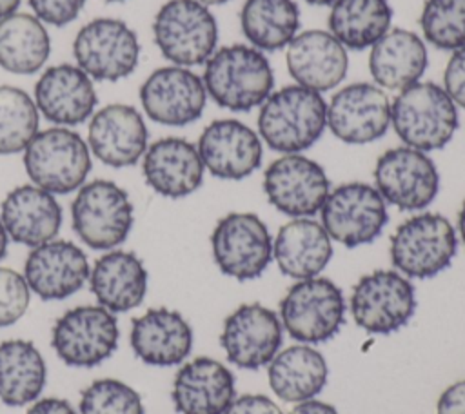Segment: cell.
<instances>
[{"mask_svg":"<svg viewBox=\"0 0 465 414\" xmlns=\"http://www.w3.org/2000/svg\"><path fill=\"white\" fill-rule=\"evenodd\" d=\"M391 125V98L381 87L356 82L338 89L327 104V127L352 145L380 140Z\"/></svg>","mask_w":465,"mask_h":414,"instance_id":"e0dca14e","label":"cell"},{"mask_svg":"<svg viewBox=\"0 0 465 414\" xmlns=\"http://www.w3.org/2000/svg\"><path fill=\"white\" fill-rule=\"evenodd\" d=\"M272 392L287 403H302L318 396L327 385L329 367L320 350L311 345H291L267 365Z\"/></svg>","mask_w":465,"mask_h":414,"instance_id":"4dcf8cb0","label":"cell"},{"mask_svg":"<svg viewBox=\"0 0 465 414\" xmlns=\"http://www.w3.org/2000/svg\"><path fill=\"white\" fill-rule=\"evenodd\" d=\"M207 98L222 109L247 113L260 107L274 91V73L269 58L249 44L220 47L203 64Z\"/></svg>","mask_w":465,"mask_h":414,"instance_id":"6da1fadb","label":"cell"},{"mask_svg":"<svg viewBox=\"0 0 465 414\" xmlns=\"http://www.w3.org/2000/svg\"><path fill=\"white\" fill-rule=\"evenodd\" d=\"M25 414H76V410L64 398H42L33 401Z\"/></svg>","mask_w":465,"mask_h":414,"instance_id":"ee69618b","label":"cell"},{"mask_svg":"<svg viewBox=\"0 0 465 414\" xmlns=\"http://www.w3.org/2000/svg\"><path fill=\"white\" fill-rule=\"evenodd\" d=\"M31 291L24 274L0 267V329L16 323L27 310Z\"/></svg>","mask_w":465,"mask_h":414,"instance_id":"f35d334b","label":"cell"},{"mask_svg":"<svg viewBox=\"0 0 465 414\" xmlns=\"http://www.w3.org/2000/svg\"><path fill=\"white\" fill-rule=\"evenodd\" d=\"M285 62L294 82L316 93L338 87L349 69L347 49L323 29L298 33L287 45Z\"/></svg>","mask_w":465,"mask_h":414,"instance_id":"cb8c5ba5","label":"cell"},{"mask_svg":"<svg viewBox=\"0 0 465 414\" xmlns=\"http://www.w3.org/2000/svg\"><path fill=\"white\" fill-rule=\"evenodd\" d=\"M147 280V269L134 252L111 249L94 261L87 281L98 305L118 314L143 301Z\"/></svg>","mask_w":465,"mask_h":414,"instance_id":"83f0119b","label":"cell"},{"mask_svg":"<svg viewBox=\"0 0 465 414\" xmlns=\"http://www.w3.org/2000/svg\"><path fill=\"white\" fill-rule=\"evenodd\" d=\"M443 89L456 105L465 109V47L452 51L443 71Z\"/></svg>","mask_w":465,"mask_h":414,"instance_id":"60d3db41","label":"cell"},{"mask_svg":"<svg viewBox=\"0 0 465 414\" xmlns=\"http://www.w3.org/2000/svg\"><path fill=\"white\" fill-rule=\"evenodd\" d=\"M80 414H145L140 394L114 378L94 380L82 390Z\"/></svg>","mask_w":465,"mask_h":414,"instance_id":"74e56055","label":"cell"},{"mask_svg":"<svg viewBox=\"0 0 465 414\" xmlns=\"http://www.w3.org/2000/svg\"><path fill=\"white\" fill-rule=\"evenodd\" d=\"M272 258L289 278H314L332 258V240L320 222L292 218L272 240Z\"/></svg>","mask_w":465,"mask_h":414,"instance_id":"f546056e","label":"cell"},{"mask_svg":"<svg viewBox=\"0 0 465 414\" xmlns=\"http://www.w3.org/2000/svg\"><path fill=\"white\" fill-rule=\"evenodd\" d=\"M320 216L331 240L347 249L374 242L389 222L387 202L376 187L363 182H349L332 189Z\"/></svg>","mask_w":465,"mask_h":414,"instance_id":"7c38bea8","label":"cell"},{"mask_svg":"<svg viewBox=\"0 0 465 414\" xmlns=\"http://www.w3.org/2000/svg\"><path fill=\"white\" fill-rule=\"evenodd\" d=\"M116 316L102 305H80L65 310L51 329V347L69 367L91 369L105 361L118 347Z\"/></svg>","mask_w":465,"mask_h":414,"instance_id":"30bf717a","label":"cell"},{"mask_svg":"<svg viewBox=\"0 0 465 414\" xmlns=\"http://www.w3.org/2000/svg\"><path fill=\"white\" fill-rule=\"evenodd\" d=\"M24 167L33 185L51 194L78 191L91 172L87 142L71 127L53 125L38 131L24 149Z\"/></svg>","mask_w":465,"mask_h":414,"instance_id":"277c9868","label":"cell"},{"mask_svg":"<svg viewBox=\"0 0 465 414\" xmlns=\"http://www.w3.org/2000/svg\"><path fill=\"white\" fill-rule=\"evenodd\" d=\"M327 127L322 93L298 84L272 91L260 105L258 134L269 149L294 154L314 145Z\"/></svg>","mask_w":465,"mask_h":414,"instance_id":"7a4b0ae2","label":"cell"},{"mask_svg":"<svg viewBox=\"0 0 465 414\" xmlns=\"http://www.w3.org/2000/svg\"><path fill=\"white\" fill-rule=\"evenodd\" d=\"M138 96L145 116L169 127L196 122L207 104L202 76L174 64L154 69L140 85Z\"/></svg>","mask_w":465,"mask_h":414,"instance_id":"2e32d148","label":"cell"},{"mask_svg":"<svg viewBox=\"0 0 465 414\" xmlns=\"http://www.w3.org/2000/svg\"><path fill=\"white\" fill-rule=\"evenodd\" d=\"M420 27L423 40L436 49L465 47V0H425Z\"/></svg>","mask_w":465,"mask_h":414,"instance_id":"8d00e7d4","label":"cell"},{"mask_svg":"<svg viewBox=\"0 0 465 414\" xmlns=\"http://www.w3.org/2000/svg\"><path fill=\"white\" fill-rule=\"evenodd\" d=\"M85 252L69 240H51L33 247L24 263L29 291L45 301L65 300L89 280Z\"/></svg>","mask_w":465,"mask_h":414,"instance_id":"7402d4cb","label":"cell"},{"mask_svg":"<svg viewBox=\"0 0 465 414\" xmlns=\"http://www.w3.org/2000/svg\"><path fill=\"white\" fill-rule=\"evenodd\" d=\"M47 380L44 356L27 340L0 343V401L7 407H24L40 398Z\"/></svg>","mask_w":465,"mask_h":414,"instance_id":"1f68e13d","label":"cell"},{"mask_svg":"<svg viewBox=\"0 0 465 414\" xmlns=\"http://www.w3.org/2000/svg\"><path fill=\"white\" fill-rule=\"evenodd\" d=\"M0 220L9 240L33 249L56 238L62 227V207L54 194L25 183L5 194Z\"/></svg>","mask_w":465,"mask_h":414,"instance_id":"4316f807","label":"cell"},{"mask_svg":"<svg viewBox=\"0 0 465 414\" xmlns=\"http://www.w3.org/2000/svg\"><path fill=\"white\" fill-rule=\"evenodd\" d=\"M311 5H331L334 0H305Z\"/></svg>","mask_w":465,"mask_h":414,"instance_id":"f907efd6","label":"cell"},{"mask_svg":"<svg viewBox=\"0 0 465 414\" xmlns=\"http://www.w3.org/2000/svg\"><path fill=\"white\" fill-rule=\"evenodd\" d=\"M240 27L249 45L265 51L287 47L300 29V9L294 0H245Z\"/></svg>","mask_w":465,"mask_h":414,"instance_id":"e575fe53","label":"cell"},{"mask_svg":"<svg viewBox=\"0 0 465 414\" xmlns=\"http://www.w3.org/2000/svg\"><path fill=\"white\" fill-rule=\"evenodd\" d=\"M7 245H9V236H7V231L0 220V260L5 256L7 252Z\"/></svg>","mask_w":465,"mask_h":414,"instance_id":"7dc6e473","label":"cell"},{"mask_svg":"<svg viewBox=\"0 0 465 414\" xmlns=\"http://www.w3.org/2000/svg\"><path fill=\"white\" fill-rule=\"evenodd\" d=\"M71 223L84 245L111 251L127 240L134 223V207L127 191L114 182L91 180L76 191Z\"/></svg>","mask_w":465,"mask_h":414,"instance_id":"5b68a950","label":"cell"},{"mask_svg":"<svg viewBox=\"0 0 465 414\" xmlns=\"http://www.w3.org/2000/svg\"><path fill=\"white\" fill-rule=\"evenodd\" d=\"M458 252L452 223L438 212H420L405 220L391 236V261L407 278L427 280L445 271Z\"/></svg>","mask_w":465,"mask_h":414,"instance_id":"52a82bcc","label":"cell"},{"mask_svg":"<svg viewBox=\"0 0 465 414\" xmlns=\"http://www.w3.org/2000/svg\"><path fill=\"white\" fill-rule=\"evenodd\" d=\"M74 64L98 82L129 76L140 62L136 33L118 18H94L82 25L73 40Z\"/></svg>","mask_w":465,"mask_h":414,"instance_id":"9c48e42d","label":"cell"},{"mask_svg":"<svg viewBox=\"0 0 465 414\" xmlns=\"http://www.w3.org/2000/svg\"><path fill=\"white\" fill-rule=\"evenodd\" d=\"M40 116L60 127H74L87 122L98 104L94 80L76 64L45 67L33 91Z\"/></svg>","mask_w":465,"mask_h":414,"instance_id":"ffe728a7","label":"cell"},{"mask_svg":"<svg viewBox=\"0 0 465 414\" xmlns=\"http://www.w3.org/2000/svg\"><path fill=\"white\" fill-rule=\"evenodd\" d=\"M427 65L425 40L409 29H389L371 47L369 71L374 84L383 91H401L420 82Z\"/></svg>","mask_w":465,"mask_h":414,"instance_id":"f1b7e54d","label":"cell"},{"mask_svg":"<svg viewBox=\"0 0 465 414\" xmlns=\"http://www.w3.org/2000/svg\"><path fill=\"white\" fill-rule=\"evenodd\" d=\"M198 2H202L203 5H222V4H227V2H231V0H198Z\"/></svg>","mask_w":465,"mask_h":414,"instance_id":"681fc988","label":"cell"},{"mask_svg":"<svg viewBox=\"0 0 465 414\" xmlns=\"http://www.w3.org/2000/svg\"><path fill=\"white\" fill-rule=\"evenodd\" d=\"M234 392L232 372L214 358L198 356L178 369L171 399L180 414H223Z\"/></svg>","mask_w":465,"mask_h":414,"instance_id":"484cf974","label":"cell"},{"mask_svg":"<svg viewBox=\"0 0 465 414\" xmlns=\"http://www.w3.org/2000/svg\"><path fill=\"white\" fill-rule=\"evenodd\" d=\"M203 163L196 145L180 136H165L149 143L142 156L145 183L165 198H185L203 182Z\"/></svg>","mask_w":465,"mask_h":414,"instance_id":"603a6c76","label":"cell"},{"mask_svg":"<svg viewBox=\"0 0 465 414\" xmlns=\"http://www.w3.org/2000/svg\"><path fill=\"white\" fill-rule=\"evenodd\" d=\"M22 0H0V20L16 13Z\"/></svg>","mask_w":465,"mask_h":414,"instance_id":"bcb514c9","label":"cell"},{"mask_svg":"<svg viewBox=\"0 0 465 414\" xmlns=\"http://www.w3.org/2000/svg\"><path fill=\"white\" fill-rule=\"evenodd\" d=\"M391 125L398 138L418 151L429 153L445 147L458 125V105L443 85L416 82L391 102Z\"/></svg>","mask_w":465,"mask_h":414,"instance_id":"3957f363","label":"cell"},{"mask_svg":"<svg viewBox=\"0 0 465 414\" xmlns=\"http://www.w3.org/2000/svg\"><path fill=\"white\" fill-rule=\"evenodd\" d=\"M374 182L383 200L400 211H421L440 191L436 163L409 145L392 147L376 160Z\"/></svg>","mask_w":465,"mask_h":414,"instance_id":"5bb4252c","label":"cell"},{"mask_svg":"<svg viewBox=\"0 0 465 414\" xmlns=\"http://www.w3.org/2000/svg\"><path fill=\"white\" fill-rule=\"evenodd\" d=\"M40 113L33 96L15 85H0V154L24 153L40 131Z\"/></svg>","mask_w":465,"mask_h":414,"instance_id":"d590c367","label":"cell"},{"mask_svg":"<svg viewBox=\"0 0 465 414\" xmlns=\"http://www.w3.org/2000/svg\"><path fill=\"white\" fill-rule=\"evenodd\" d=\"M102 2H107V4H118V2H125V0H102Z\"/></svg>","mask_w":465,"mask_h":414,"instance_id":"816d5d0a","label":"cell"},{"mask_svg":"<svg viewBox=\"0 0 465 414\" xmlns=\"http://www.w3.org/2000/svg\"><path fill=\"white\" fill-rule=\"evenodd\" d=\"M211 251L223 274L249 281L263 274L272 261V236L258 214L229 212L211 232Z\"/></svg>","mask_w":465,"mask_h":414,"instance_id":"4fadbf2b","label":"cell"},{"mask_svg":"<svg viewBox=\"0 0 465 414\" xmlns=\"http://www.w3.org/2000/svg\"><path fill=\"white\" fill-rule=\"evenodd\" d=\"M263 192L282 214L309 218L320 212L331 192V182L318 162L294 153L269 163L263 172Z\"/></svg>","mask_w":465,"mask_h":414,"instance_id":"9a60e30c","label":"cell"},{"mask_svg":"<svg viewBox=\"0 0 465 414\" xmlns=\"http://www.w3.org/2000/svg\"><path fill=\"white\" fill-rule=\"evenodd\" d=\"M280 321L296 341L325 343L345 321L343 292L329 278L298 280L280 301Z\"/></svg>","mask_w":465,"mask_h":414,"instance_id":"ba28073f","label":"cell"},{"mask_svg":"<svg viewBox=\"0 0 465 414\" xmlns=\"http://www.w3.org/2000/svg\"><path fill=\"white\" fill-rule=\"evenodd\" d=\"M283 341L278 314L262 303H243L232 310L220 334V345L229 363L245 370H258L271 363Z\"/></svg>","mask_w":465,"mask_h":414,"instance_id":"ac0fdd59","label":"cell"},{"mask_svg":"<svg viewBox=\"0 0 465 414\" xmlns=\"http://www.w3.org/2000/svg\"><path fill=\"white\" fill-rule=\"evenodd\" d=\"M223 414H283L280 407L263 394H243L232 399Z\"/></svg>","mask_w":465,"mask_h":414,"instance_id":"b9f144b4","label":"cell"},{"mask_svg":"<svg viewBox=\"0 0 465 414\" xmlns=\"http://www.w3.org/2000/svg\"><path fill=\"white\" fill-rule=\"evenodd\" d=\"M129 343L145 365L173 367L191 354L193 329L178 310L156 307L133 318Z\"/></svg>","mask_w":465,"mask_h":414,"instance_id":"d4e9b609","label":"cell"},{"mask_svg":"<svg viewBox=\"0 0 465 414\" xmlns=\"http://www.w3.org/2000/svg\"><path fill=\"white\" fill-rule=\"evenodd\" d=\"M436 414H465V380L449 385L441 392Z\"/></svg>","mask_w":465,"mask_h":414,"instance_id":"7bdbcfd3","label":"cell"},{"mask_svg":"<svg viewBox=\"0 0 465 414\" xmlns=\"http://www.w3.org/2000/svg\"><path fill=\"white\" fill-rule=\"evenodd\" d=\"M153 38L165 60L182 67L203 65L218 45V24L198 0H167L154 15Z\"/></svg>","mask_w":465,"mask_h":414,"instance_id":"8992f818","label":"cell"},{"mask_svg":"<svg viewBox=\"0 0 465 414\" xmlns=\"http://www.w3.org/2000/svg\"><path fill=\"white\" fill-rule=\"evenodd\" d=\"M458 232H460V238H461V242L465 245V200H463L461 209L458 212Z\"/></svg>","mask_w":465,"mask_h":414,"instance_id":"c3c4849f","label":"cell"},{"mask_svg":"<svg viewBox=\"0 0 465 414\" xmlns=\"http://www.w3.org/2000/svg\"><path fill=\"white\" fill-rule=\"evenodd\" d=\"M51 54V36L35 15L13 13L0 20V67L13 74L38 73Z\"/></svg>","mask_w":465,"mask_h":414,"instance_id":"d6a6232c","label":"cell"},{"mask_svg":"<svg viewBox=\"0 0 465 414\" xmlns=\"http://www.w3.org/2000/svg\"><path fill=\"white\" fill-rule=\"evenodd\" d=\"M87 145L93 156L109 167H131L149 147V131L142 113L129 104H107L89 118Z\"/></svg>","mask_w":465,"mask_h":414,"instance_id":"d6986e66","label":"cell"},{"mask_svg":"<svg viewBox=\"0 0 465 414\" xmlns=\"http://www.w3.org/2000/svg\"><path fill=\"white\" fill-rule=\"evenodd\" d=\"M416 312V289L398 271L378 269L363 274L351 294V314L371 334H389L405 327Z\"/></svg>","mask_w":465,"mask_h":414,"instance_id":"8fae6325","label":"cell"},{"mask_svg":"<svg viewBox=\"0 0 465 414\" xmlns=\"http://www.w3.org/2000/svg\"><path fill=\"white\" fill-rule=\"evenodd\" d=\"M391 22L389 0H334L327 25L345 49L363 51L391 29Z\"/></svg>","mask_w":465,"mask_h":414,"instance_id":"836d02e7","label":"cell"},{"mask_svg":"<svg viewBox=\"0 0 465 414\" xmlns=\"http://www.w3.org/2000/svg\"><path fill=\"white\" fill-rule=\"evenodd\" d=\"M85 0H29L33 15L45 25L65 27L84 9Z\"/></svg>","mask_w":465,"mask_h":414,"instance_id":"ab89813d","label":"cell"},{"mask_svg":"<svg viewBox=\"0 0 465 414\" xmlns=\"http://www.w3.org/2000/svg\"><path fill=\"white\" fill-rule=\"evenodd\" d=\"M196 149L203 167L220 180H243L263 158L260 134L236 118L211 122L202 131Z\"/></svg>","mask_w":465,"mask_h":414,"instance_id":"44dd1931","label":"cell"},{"mask_svg":"<svg viewBox=\"0 0 465 414\" xmlns=\"http://www.w3.org/2000/svg\"><path fill=\"white\" fill-rule=\"evenodd\" d=\"M289 414H340V412L331 403L312 398V399L298 403Z\"/></svg>","mask_w":465,"mask_h":414,"instance_id":"f6af8a7d","label":"cell"}]
</instances>
